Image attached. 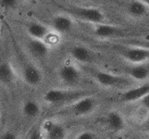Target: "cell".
Listing matches in <instances>:
<instances>
[{
    "label": "cell",
    "mask_w": 149,
    "mask_h": 139,
    "mask_svg": "<svg viewBox=\"0 0 149 139\" xmlns=\"http://www.w3.org/2000/svg\"><path fill=\"white\" fill-rule=\"evenodd\" d=\"M80 67L83 70L84 75L88 76L92 81H94L102 88L121 89L124 91L136 85L135 82L127 75L113 73L110 71L96 68L95 65H81Z\"/></svg>",
    "instance_id": "obj_1"
},
{
    "label": "cell",
    "mask_w": 149,
    "mask_h": 139,
    "mask_svg": "<svg viewBox=\"0 0 149 139\" xmlns=\"http://www.w3.org/2000/svg\"><path fill=\"white\" fill-rule=\"evenodd\" d=\"M89 95H95V93L87 89L66 87V88L50 89L45 93L43 98L44 101L48 105L63 108Z\"/></svg>",
    "instance_id": "obj_2"
},
{
    "label": "cell",
    "mask_w": 149,
    "mask_h": 139,
    "mask_svg": "<svg viewBox=\"0 0 149 139\" xmlns=\"http://www.w3.org/2000/svg\"><path fill=\"white\" fill-rule=\"evenodd\" d=\"M99 106V101L95 95H89L81 97L71 104L61 108L58 114L66 117H85L89 116L96 110Z\"/></svg>",
    "instance_id": "obj_3"
},
{
    "label": "cell",
    "mask_w": 149,
    "mask_h": 139,
    "mask_svg": "<svg viewBox=\"0 0 149 139\" xmlns=\"http://www.w3.org/2000/svg\"><path fill=\"white\" fill-rule=\"evenodd\" d=\"M109 49L130 64H143L149 62V50L140 46L109 42Z\"/></svg>",
    "instance_id": "obj_4"
},
{
    "label": "cell",
    "mask_w": 149,
    "mask_h": 139,
    "mask_svg": "<svg viewBox=\"0 0 149 139\" xmlns=\"http://www.w3.org/2000/svg\"><path fill=\"white\" fill-rule=\"evenodd\" d=\"M63 11L73 17L76 20L89 23L91 25L97 23H104L107 22V15L103 10L96 7L85 6H69L63 8Z\"/></svg>",
    "instance_id": "obj_5"
},
{
    "label": "cell",
    "mask_w": 149,
    "mask_h": 139,
    "mask_svg": "<svg viewBox=\"0 0 149 139\" xmlns=\"http://www.w3.org/2000/svg\"><path fill=\"white\" fill-rule=\"evenodd\" d=\"M92 26H93L92 32L95 37L102 40H107L109 42L124 38L134 37V34L130 29L119 26L116 24L104 22L93 24Z\"/></svg>",
    "instance_id": "obj_6"
},
{
    "label": "cell",
    "mask_w": 149,
    "mask_h": 139,
    "mask_svg": "<svg viewBox=\"0 0 149 139\" xmlns=\"http://www.w3.org/2000/svg\"><path fill=\"white\" fill-rule=\"evenodd\" d=\"M84 75L81 67L73 61L60 65L56 71L58 81L66 87H76L81 83Z\"/></svg>",
    "instance_id": "obj_7"
},
{
    "label": "cell",
    "mask_w": 149,
    "mask_h": 139,
    "mask_svg": "<svg viewBox=\"0 0 149 139\" xmlns=\"http://www.w3.org/2000/svg\"><path fill=\"white\" fill-rule=\"evenodd\" d=\"M97 51L92 47L81 44H75L68 49V54L70 59L78 64L81 65H95L98 59Z\"/></svg>",
    "instance_id": "obj_8"
},
{
    "label": "cell",
    "mask_w": 149,
    "mask_h": 139,
    "mask_svg": "<svg viewBox=\"0 0 149 139\" xmlns=\"http://www.w3.org/2000/svg\"><path fill=\"white\" fill-rule=\"evenodd\" d=\"M20 75L24 83L31 87H38L44 82V73L42 70L32 60L22 63Z\"/></svg>",
    "instance_id": "obj_9"
},
{
    "label": "cell",
    "mask_w": 149,
    "mask_h": 139,
    "mask_svg": "<svg viewBox=\"0 0 149 139\" xmlns=\"http://www.w3.org/2000/svg\"><path fill=\"white\" fill-rule=\"evenodd\" d=\"M76 22L77 20L70 15L61 11L51 18L48 25L53 31L63 35L72 32L76 27Z\"/></svg>",
    "instance_id": "obj_10"
},
{
    "label": "cell",
    "mask_w": 149,
    "mask_h": 139,
    "mask_svg": "<svg viewBox=\"0 0 149 139\" xmlns=\"http://www.w3.org/2000/svg\"><path fill=\"white\" fill-rule=\"evenodd\" d=\"M29 37V36H28ZM28 54L37 60H44L48 58L50 54V46L44 40L29 37L26 42Z\"/></svg>",
    "instance_id": "obj_11"
},
{
    "label": "cell",
    "mask_w": 149,
    "mask_h": 139,
    "mask_svg": "<svg viewBox=\"0 0 149 139\" xmlns=\"http://www.w3.org/2000/svg\"><path fill=\"white\" fill-rule=\"evenodd\" d=\"M149 93V83H143L139 85H133L124 90L120 96V100L123 103H133L140 101Z\"/></svg>",
    "instance_id": "obj_12"
},
{
    "label": "cell",
    "mask_w": 149,
    "mask_h": 139,
    "mask_svg": "<svg viewBox=\"0 0 149 139\" xmlns=\"http://www.w3.org/2000/svg\"><path fill=\"white\" fill-rule=\"evenodd\" d=\"M45 139H67L68 130L61 123L54 121H47L43 125Z\"/></svg>",
    "instance_id": "obj_13"
},
{
    "label": "cell",
    "mask_w": 149,
    "mask_h": 139,
    "mask_svg": "<svg viewBox=\"0 0 149 139\" xmlns=\"http://www.w3.org/2000/svg\"><path fill=\"white\" fill-rule=\"evenodd\" d=\"M25 32L29 37L44 40L52 30L48 24L41 22L39 20H30L25 24Z\"/></svg>",
    "instance_id": "obj_14"
},
{
    "label": "cell",
    "mask_w": 149,
    "mask_h": 139,
    "mask_svg": "<svg viewBox=\"0 0 149 139\" xmlns=\"http://www.w3.org/2000/svg\"><path fill=\"white\" fill-rule=\"evenodd\" d=\"M106 126L114 133L121 132L126 127V120L121 112L116 110H112L107 112L105 117Z\"/></svg>",
    "instance_id": "obj_15"
},
{
    "label": "cell",
    "mask_w": 149,
    "mask_h": 139,
    "mask_svg": "<svg viewBox=\"0 0 149 139\" xmlns=\"http://www.w3.org/2000/svg\"><path fill=\"white\" fill-rule=\"evenodd\" d=\"M126 75L135 83H147L149 80V67L146 63L132 64V66L128 68Z\"/></svg>",
    "instance_id": "obj_16"
},
{
    "label": "cell",
    "mask_w": 149,
    "mask_h": 139,
    "mask_svg": "<svg viewBox=\"0 0 149 139\" xmlns=\"http://www.w3.org/2000/svg\"><path fill=\"white\" fill-rule=\"evenodd\" d=\"M125 8L127 14L131 18L145 19L149 16V8L140 0H131Z\"/></svg>",
    "instance_id": "obj_17"
},
{
    "label": "cell",
    "mask_w": 149,
    "mask_h": 139,
    "mask_svg": "<svg viewBox=\"0 0 149 139\" xmlns=\"http://www.w3.org/2000/svg\"><path fill=\"white\" fill-rule=\"evenodd\" d=\"M17 78V74L10 61H0V84L3 85H11Z\"/></svg>",
    "instance_id": "obj_18"
},
{
    "label": "cell",
    "mask_w": 149,
    "mask_h": 139,
    "mask_svg": "<svg viewBox=\"0 0 149 139\" xmlns=\"http://www.w3.org/2000/svg\"><path fill=\"white\" fill-rule=\"evenodd\" d=\"M22 111L25 117L29 119H34L37 118L41 113V105L37 101L30 99L23 103Z\"/></svg>",
    "instance_id": "obj_19"
},
{
    "label": "cell",
    "mask_w": 149,
    "mask_h": 139,
    "mask_svg": "<svg viewBox=\"0 0 149 139\" xmlns=\"http://www.w3.org/2000/svg\"><path fill=\"white\" fill-rule=\"evenodd\" d=\"M110 42H117L123 45H135L140 46V47L146 48L149 50V37L148 38H142V37H130V38H124L120 39L116 41H110Z\"/></svg>",
    "instance_id": "obj_20"
},
{
    "label": "cell",
    "mask_w": 149,
    "mask_h": 139,
    "mask_svg": "<svg viewBox=\"0 0 149 139\" xmlns=\"http://www.w3.org/2000/svg\"><path fill=\"white\" fill-rule=\"evenodd\" d=\"M44 41L50 46V47L58 46L61 43V41H62V35L58 34L53 30H51L50 33L47 35V37L44 39Z\"/></svg>",
    "instance_id": "obj_21"
},
{
    "label": "cell",
    "mask_w": 149,
    "mask_h": 139,
    "mask_svg": "<svg viewBox=\"0 0 149 139\" xmlns=\"http://www.w3.org/2000/svg\"><path fill=\"white\" fill-rule=\"evenodd\" d=\"M20 0H0V8L6 10H11L16 8Z\"/></svg>",
    "instance_id": "obj_22"
},
{
    "label": "cell",
    "mask_w": 149,
    "mask_h": 139,
    "mask_svg": "<svg viewBox=\"0 0 149 139\" xmlns=\"http://www.w3.org/2000/svg\"><path fill=\"white\" fill-rule=\"evenodd\" d=\"M28 139H45L43 131L38 129V128H33V129L30 132Z\"/></svg>",
    "instance_id": "obj_23"
},
{
    "label": "cell",
    "mask_w": 149,
    "mask_h": 139,
    "mask_svg": "<svg viewBox=\"0 0 149 139\" xmlns=\"http://www.w3.org/2000/svg\"><path fill=\"white\" fill-rule=\"evenodd\" d=\"M75 139H95V136L93 132L85 130L80 132L78 135L76 136Z\"/></svg>",
    "instance_id": "obj_24"
},
{
    "label": "cell",
    "mask_w": 149,
    "mask_h": 139,
    "mask_svg": "<svg viewBox=\"0 0 149 139\" xmlns=\"http://www.w3.org/2000/svg\"><path fill=\"white\" fill-rule=\"evenodd\" d=\"M139 103H140V106L143 110L149 111V93L146 96L143 97V98L139 101Z\"/></svg>",
    "instance_id": "obj_25"
},
{
    "label": "cell",
    "mask_w": 149,
    "mask_h": 139,
    "mask_svg": "<svg viewBox=\"0 0 149 139\" xmlns=\"http://www.w3.org/2000/svg\"><path fill=\"white\" fill-rule=\"evenodd\" d=\"M0 139H19L16 133L12 132H6L0 136Z\"/></svg>",
    "instance_id": "obj_26"
},
{
    "label": "cell",
    "mask_w": 149,
    "mask_h": 139,
    "mask_svg": "<svg viewBox=\"0 0 149 139\" xmlns=\"http://www.w3.org/2000/svg\"><path fill=\"white\" fill-rule=\"evenodd\" d=\"M140 1H142L143 4H146V6L149 8V0H140Z\"/></svg>",
    "instance_id": "obj_27"
},
{
    "label": "cell",
    "mask_w": 149,
    "mask_h": 139,
    "mask_svg": "<svg viewBox=\"0 0 149 139\" xmlns=\"http://www.w3.org/2000/svg\"><path fill=\"white\" fill-rule=\"evenodd\" d=\"M1 34H2V26H1V22H0V39H1Z\"/></svg>",
    "instance_id": "obj_28"
},
{
    "label": "cell",
    "mask_w": 149,
    "mask_h": 139,
    "mask_svg": "<svg viewBox=\"0 0 149 139\" xmlns=\"http://www.w3.org/2000/svg\"><path fill=\"white\" fill-rule=\"evenodd\" d=\"M25 1H27V2H35L36 0H25Z\"/></svg>",
    "instance_id": "obj_29"
},
{
    "label": "cell",
    "mask_w": 149,
    "mask_h": 139,
    "mask_svg": "<svg viewBox=\"0 0 149 139\" xmlns=\"http://www.w3.org/2000/svg\"><path fill=\"white\" fill-rule=\"evenodd\" d=\"M78 1H81V2H87V1H89V0H78Z\"/></svg>",
    "instance_id": "obj_30"
},
{
    "label": "cell",
    "mask_w": 149,
    "mask_h": 139,
    "mask_svg": "<svg viewBox=\"0 0 149 139\" xmlns=\"http://www.w3.org/2000/svg\"><path fill=\"white\" fill-rule=\"evenodd\" d=\"M147 122L149 123V116H148V119H147Z\"/></svg>",
    "instance_id": "obj_31"
}]
</instances>
